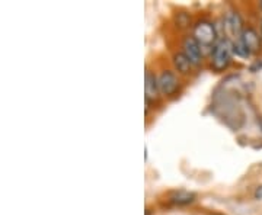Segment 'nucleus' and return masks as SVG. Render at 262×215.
<instances>
[{
  "label": "nucleus",
  "mask_w": 262,
  "mask_h": 215,
  "mask_svg": "<svg viewBox=\"0 0 262 215\" xmlns=\"http://www.w3.org/2000/svg\"><path fill=\"white\" fill-rule=\"evenodd\" d=\"M233 56V42L229 38H222L211 51V68L214 71H225Z\"/></svg>",
  "instance_id": "nucleus-1"
},
{
  "label": "nucleus",
  "mask_w": 262,
  "mask_h": 215,
  "mask_svg": "<svg viewBox=\"0 0 262 215\" xmlns=\"http://www.w3.org/2000/svg\"><path fill=\"white\" fill-rule=\"evenodd\" d=\"M256 124H258L259 130H261V131H262V116H258V118H256Z\"/></svg>",
  "instance_id": "nucleus-14"
},
{
  "label": "nucleus",
  "mask_w": 262,
  "mask_h": 215,
  "mask_svg": "<svg viewBox=\"0 0 262 215\" xmlns=\"http://www.w3.org/2000/svg\"><path fill=\"white\" fill-rule=\"evenodd\" d=\"M239 39L242 41V44L248 48V51H249L251 54H255V53H258V51L261 50V37H259V34L256 32V29H253L252 27L245 28Z\"/></svg>",
  "instance_id": "nucleus-6"
},
{
  "label": "nucleus",
  "mask_w": 262,
  "mask_h": 215,
  "mask_svg": "<svg viewBox=\"0 0 262 215\" xmlns=\"http://www.w3.org/2000/svg\"><path fill=\"white\" fill-rule=\"evenodd\" d=\"M259 9L262 10V2H261V3H259Z\"/></svg>",
  "instance_id": "nucleus-16"
},
{
  "label": "nucleus",
  "mask_w": 262,
  "mask_h": 215,
  "mask_svg": "<svg viewBox=\"0 0 262 215\" xmlns=\"http://www.w3.org/2000/svg\"><path fill=\"white\" fill-rule=\"evenodd\" d=\"M158 83H159V90L160 94H165V96H170L177 92L178 89V77L173 71L170 70H165L162 71L158 77Z\"/></svg>",
  "instance_id": "nucleus-4"
},
{
  "label": "nucleus",
  "mask_w": 262,
  "mask_h": 215,
  "mask_svg": "<svg viewBox=\"0 0 262 215\" xmlns=\"http://www.w3.org/2000/svg\"><path fill=\"white\" fill-rule=\"evenodd\" d=\"M255 199H262V185H259V186L256 187V190H255Z\"/></svg>",
  "instance_id": "nucleus-13"
},
{
  "label": "nucleus",
  "mask_w": 262,
  "mask_h": 215,
  "mask_svg": "<svg viewBox=\"0 0 262 215\" xmlns=\"http://www.w3.org/2000/svg\"><path fill=\"white\" fill-rule=\"evenodd\" d=\"M169 204L177 206H185L192 204L195 201V194L189 192V190H184V189H179V190H173L168 195Z\"/></svg>",
  "instance_id": "nucleus-8"
},
{
  "label": "nucleus",
  "mask_w": 262,
  "mask_h": 215,
  "mask_svg": "<svg viewBox=\"0 0 262 215\" xmlns=\"http://www.w3.org/2000/svg\"><path fill=\"white\" fill-rule=\"evenodd\" d=\"M192 37L195 38V41L201 45V48H210L219 42L215 25L207 19H201L194 25Z\"/></svg>",
  "instance_id": "nucleus-2"
},
{
  "label": "nucleus",
  "mask_w": 262,
  "mask_h": 215,
  "mask_svg": "<svg viewBox=\"0 0 262 215\" xmlns=\"http://www.w3.org/2000/svg\"><path fill=\"white\" fill-rule=\"evenodd\" d=\"M261 68H262V60H256L252 66H251V71H252V73H255V71H259Z\"/></svg>",
  "instance_id": "nucleus-12"
},
{
  "label": "nucleus",
  "mask_w": 262,
  "mask_h": 215,
  "mask_svg": "<svg viewBox=\"0 0 262 215\" xmlns=\"http://www.w3.org/2000/svg\"><path fill=\"white\" fill-rule=\"evenodd\" d=\"M175 22H177V27H178V28H188L189 23H191V16H189L188 13H185V12H181V13L177 15Z\"/></svg>",
  "instance_id": "nucleus-11"
},
{
  "label": "nucleus",
  "mask_w": 262,
  "mask_h": 215,
  "mask_svg": "<svg viewBox=\"0 0 262 215\" xmlns=\"http://www.w3.org/2000/svg\"><path fill=\"white\" fill-rule=\"evenodd\" d=\"M182 48H184V53L185 56L189 58V61L192 63V66H200V63L203 61V48L195 41L194 37H187L184 39V44H182Z\"/></svg>",
  "instance_id": "nucleus-5"
},
{
  "label": "nucleus",
  "mask_w": 262,
  "mask_h": 215,
  "mask_svg": "<svg viewBox=\"0 0 262 215\" xmlns=\"http://www.w3.org/2000/svg\"><path fill=\"white\" fill-rule=\"evenodd\" d=\"M259 37H261V41H262V19L259 20Z\"/></svg>",
  "instance_id": "nucleus-15"
},
{
  "label": "nucleus",
  "mask_w": 262,
  "mask_h": 215,
  "mask_svg": "<svg viewBox=\"0 0 262 215\" xmlns=\"http://www.w3.org/2000/svg\"><path fill=\"white\" fill-rule=\"evenodd\" d=\"M214 215H225V214H214Z\"/></svg>",
  "instance_id": "nucleus-17"
},
{
  "label": "nucleus",
  "mask_w": 262,
  "mask_h": 215,
  "mask_svg": "<svg viewBox=\"0 0 262 215\" xmlns=\"http://www.w3.org/2000/svg\"><path fill=\"white\" fill-rule=\"evenodd\" d=\"M233 54L234 56L241 57V58H248V57H251L252 54L248 51V48L245 47L244 44H242V41L241 39H236L233 42Z\"/></svg>",
  "instance_id": "nucleus-10"
},
{
  "label": "nucleus",
  "mask_w": 262,
  "mask_h": 215,
  "mask_svg": "<svg viewBox=\"0 0 262 215\" xmlns=\"http://www.w3.org/2000/svg\"><path fill=\"white\" fill-rule=\"evenodd\" d=\"M173 66L178 70L181 75H188L191 71V67H192V63L189 61V58L185 56L184 51L181 53H175L173 54Z\"/></svg>",
  "instance_id": "nucleus-9"
},
{
  "label": "nucleus",
  "mask_w": 262,
  "mask_h": 215,
  "mask_svg": "<svg viewBox=\"0 0 262 215\" xmlns=\"http://www.w3.org/2000/svg\"><path fill=\"white\" fill-rule=\"evenodd\" d=\"M159 83H158V77L153 75L151 71H146L144 76V99L146 102H155L159 98Z\"/></svg>",
  "instance_id": "nucleus-7"
},
{
  "label": "nucleus",
  "mask_w": 262,
  "mask_h": 215,
  "mask_svg": "<svg viewBox=\"0 0 262 215\" xmlns=\"http://www.w3.org/2000/svg\"><path fill=\"white\" fill-rule=\"evenodd\" d=\"M225 29L229 35L236 37L237 39L242 35L245 29L244 20L236 10H229L225 15Z\"/></svg>",
  "instance_id": "nucleus-3"
}]
</instances>
